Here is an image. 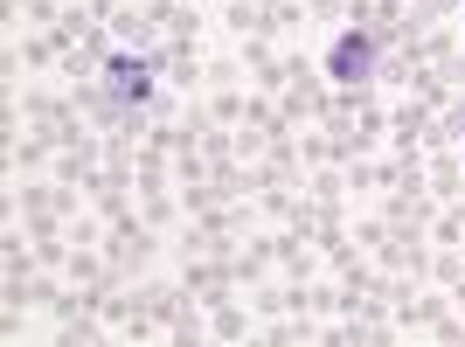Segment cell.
I'll return each instance as SVG.
<instances>
[{"mask_svg": "<svg viewBox=\"0 0 465 347\" xmlns=\"http://www.w3.org/2000/svg\"><path fill=\"white\" fill-rule=\"evenodd\" d=\"M327 70H333V84H369L375 77V35H369V28H341Z\"/></svg>", "mask_w": 465, "mask_h": 347, "instance_id": "1", "label": "cell"}, {"mask_svg": "<svg viewBox=\"0 0 465 347\" xmlns=\"http://www.w3.org/2000/svg\"><path fill=\"white\" fill-rule=\"evenodd\" d=\"M104 77H112V97H118V104H153V91H160L153 63L125 56V49H118V56H112V70H104Z\"/></svg>", "mask_w": 465, "mask_h": 347, "instance_id": "2", "label": "cell"}]
</instances>
